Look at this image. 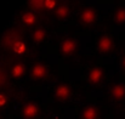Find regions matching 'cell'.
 <instances>
[{"instance_id": "cell-8", "label": "cell", "mask_w": 125, "mask_h": 119, "mask_svg": "<svg viewBox=\"0 0 125 119\" xmlns=\"http://www.w3.org/2000/svg\"><path fill=\"white\" fill-rule=\"evenodd\" d=\"M22 22L27 26H33L37 22V16L33 12H26L22 15Z\"/></svg>"}, {"instance_id": "cell-7", "label": "cell", "mask_w": 125, "mask_h": 119, "mask_svg": "<svg viewBox=\"0 0 125 119\" xmlns=\"http://www.w3.org/2000/svg\"><path fill=\"white\" fill-rule=\"evenodd\" d=\"M56 97L57 98H60V100H66V98H68L69 97V95H71V90H69V87L67 86V85H64V84H62V85H60L57 89H56Z\"/></svg>"}, {"instance_id": "cell-5", "label": "cell", "mask_w": 125, "mask_h": 119, "mask_svg": "<svg viewBox=\"0 0 125 119\" xmlns=\"http://www.w3.org/2000/svg\"><path fill=\"white\" fill-rule=\"evenodd\" d=\"M38 114V107L34 103H28L23 108V116L26 119H32Z\"/></svg>"}, {"instance_id": "cell-20", "label": "cell", "mask_w": 125, "mask_h": 119, "mask_svg": "<svg viewBox=\"0 0 125 119\" xmlns=\"http://www.w3.org/2000/svg\"><path fill=\"white\" fill-rule=\"evenodd\" d=\"M122 66H123V67L125 68V56L123 57V60H122Z\"/></svg>"}, {"instance_id": "cell-13", "label": "cell", "mask_w": 125, "mask_h": 119, "mask_svg": "<svg viewBox=\"0 0 125 119\" xmlns=\"http://www.w3.org/2000/svg\"><path fill=\"white\" fill-rule=\"evenodd\" d=\"M45 35H46L45 31H44L42 28H38V29L34 31V33H33V40H34L35 43H42V40L45 39Z\"/></svg>"}, {"instance_id": "cell-18", "label": "cell", "mask_w": 125, "mask_h": 119, "mask_svg": "<svg viewBox=\"0 0 125 119\" xmlns=\"http://www.w3.org/2000/svg\"><path fill=\"white\" fill-rule=\"evenodd\" d=\"M5 103H6V98H5V96H4V95H0V107L4 106Z\"/></svg>"}, {"instance_id": "cell-2", "label": "cell", "mask_w": 125, "mask_h": 119, "mask_svg": "<svg viewBox=\"0 0 125 119\" xmlns=\"http://www.w3.org/2000/svg\"><path fill=\"white\" fill-rule=\"evenodd\" d=\"M75 47H77L75 40L66 39L63 43H62V45H61V51H62V54H63L64 56H68V55H71V54L74 52Z\"/></svg>"}, {"instance_id": "cell-9", "label": "cell", "mask_w": 125, "mask_h": 119, "mask_svg": "<svg viewBox=\"0 0 125 119\" xmlns=\"http://www.w3.org/2000/svg\"><path fill=\"white\" fill-rule=\"evenodd\" d=\"M24 74V66L22 63H16L11 69V76L13 78H21Z\"/></svg>"}, {"instance_id": "cell-1", "label": "cell", "mask_w": 125, "mask_h": 119, "mask_svg": "<svg viewBox=\"0 0 125 119\" xmlns=\"http://www.w3.org/2000/svg\"><path fill=\"white\" fill-rule=\"evenodd\" d=\"M114 44H113V40L111 37L108 35H102L100 40H98V45H97V49L101 51V52H108L113 49Z\"/></svg>"}, {"instance_id": "cell-4", "label": "cell", "mask_w": 125, "mask_h": 119, "mask_svg": "<svg viewBox=\"0 0 125 119\" xmlns=\"http://www.w3.org/2000/svg\"><path fill=\"white\" fill-rule=\"evenodd\" d=\"M96 18V12L92 10V9H85L83 12H82V16H80V20L84 24H91L94 23Z\"/></svg>"}, {"instance_id": "cell-17", "label": "cell", "mask_w": 125, "mask_h": 119, "mask_svg": "<svg viewBox=\"0 0 125 119\" xmlns=\"http://www.w3.org/2000/svg\"><path fill=\"white\" fill-rule=\"evenodd\" d=\"M56 5V1L55 0H45V4H44V7H46L47 10H51L53 9Z\"/></svg>"}, {"instance_id": "cell-19", "label": "cell", "mask_w": 125, "mask_h": 119, "mask_svg": "<svg viewBox=\"0 0 125 119\" xmlns=\"http://www.w3.org/2000/svg\"><path fill=\"white\" fill-rule=\"evenodd\" d=\"M4 81H5V76H4V72H1V71H0V85H1Z\"/></svg>"}, {"instance_id": "cell-3", "label": "cell", "mask_w": 125, "mask_h": 119, "mask_svg": "<svg viewBox=\"0 0 125 119\" xmlns=\"http://www.w3.org/2000/svg\"><path fill=\"white\" fill-rule=\"evenodd\" d=\"M45 76H46V67L42 63H35V66L33 67L32 73H31L32 79H34V80L42 79Z\"/></svg>"}, {"instance_id": "cell-10", "label": "cell", "mask_w": 125, "mask_h": 119, "mask_svg": "<svg viewBox=\"0 0 125 119\" xmlns=\"http://www.w3.org/2000/svg\"><path fill=\"white\" fill-rule=\"evenodd\" d=\"M112 95H113V97L114 98H123L125 95V86L123 84H118V85H115L114 87H113V90H112Z\"/></svg>"}, {"instance_id": "cell-15", "label": "cell", "mask_w": 125, "mask_h": 119, "mask_svg": "<svg viewBox=\"0 0 125 119\" xmlns=\"http://www.w3.org/2000/svg\"><path fill=\"white\" fill-rule=\"evenodd\" d=\"M13 51L17 55H22L26 51V44L23 41H16L15 45H13Z\"/></svg>"}, {"instance_id": "cell-14", "label": "cell", "mask_w": 125, "mask_h": 119, "mask_svg": "<svg viewBox=\"0 0 125 119\" xmlns=\"http://www.w3.org/2000/svg\"><path fill=\"white\" fill-rule=\"evenodd\" d=\"M114 21H115L118 24L125 23V9L117 10V12H115V15H114Z\"/></svg>"}, {"instance_id": "cell-16", "label": "cell", "mask_w": 125, "mask_h": 119, "mask_svg": "<svg viewBox=\"0 0 125 119\" xmlns=\"http://www.w3.org/2000/svg\"><path fill=\"white\" fill-rule=\"evenodd\" d=\"M28 1L33 9H42L45 4V0H28Z\"/></svg>"}, {"instance_id": "cell-12", "label": "cell", "mask_w": 125, "mask_h": 119, "mask_svg": "<svg viewBox=\"0 0 125 119\" xmlns=\"http://www.w3.org/2000/svg\"><path fill=\"white\" fill-rule=\"evenodd\" d=\"M68 13H69V7L67 5H61L56 10V16L58 18H66L68 16Z\"/></svg>"}, {"instance_id": "cell-6", "label": "cell", "mask_w": 125, "mask_h": 119, "mask_svg": "<svg viewBox=\"0 0 125 119\" xmlns=\"http://www.w3.org/2000/svg\"><path fill=\"white\" fill-rule=\"evenodd\" d=\"M102 74H103V72H102L101 68H97V67L92 68L90 71V73H89V80H90V83H92V84L100 83V80L102 79Z\"/></svg>"}, {"instance_id": "cell-11", "label": "cell", "mask_w": 125, "mask_h": 119, "mask_svg": "<svg viewBox=\"0 0 125 119\" xmlns=\"http://www.w3.org/2000/svg\"><path fill=\"white\" fill-rule=\"evenodd\" d=\"M83 119H97V109L95 107H87L83 112Z\"/></svg>"}]
</instances>
